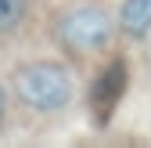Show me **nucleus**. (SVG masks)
Wrapping results in <instances>:
<instances>
[{
    "instance_id": "obj_1",
    "label": "nucleus",
    "mask_w": 151,
    "mask_h": 148,
    "mask_svg": "<svg viewBox=\"0 0 151 148\" xmlns=\"http://www.w3.org/2000/svg\"><path fill=\"white\" fill-rule=\"evenodd\" d=\"M14 94L36 112H58L76 94L72 76L54 62H36L14 72Z\"/></svg>"
},
{
    "instance_id": "obj_2",
    "label": "nucleus",
    "mask_w": 151,
    "mask_h": 148,
    "mask_svg": "<svg viewBox=\"0 0 151 148\" xmlns=\"http://www.w3.org/2000/svg\"><path fill=\"white\" fill-rule=\"evenodd\" d=\"M58 36L65 40V47L72 51H97L108 44V36H111V18L104 7H76L61 18V25H58Z\"/></svg>"
},
{
    "instance_id": "obj_3",
    "label": "nucleus",
    "mask_w": 151,
    "mask_h": 148,
    "mask_svg": "<svg viewBox=\"0 0 151 148\" xmlns=\"http://www.w3.org/2000/svg\"><path fill=\"white\" fill-rule=\"evenodd\" d=\"M122 87H126V62L122 58H115L101 76H97V83H93V108H97V116L104 119L108 112H111V105L119 101V94H122Z\"/></svg>"
},
{
    "instance_id": "obj_4",
    "label": "nucleus",
    "mask_w": 151,
    "mask_h": 148,
    "mask_svg": "<svg viewBox=\"0 0 151 148\" xmlns=\"http://www.w3.org/2000/svg\"><path fill=\"white\" fill-rule=\"evenodd\" d=\"M119 25L129 36H147L151 29V0H126L119 11Z\"/></svg>"
},
{
    "instance_id": "obj_5",
    "label": "nucleus",
    "mask_w": 151,
    "mask_h": 148,
    "mask_svg": "<svg viewBox=\"0 0 151 148\" xmlns=\"http://www.w3.org/2000/svg\"><path fill=\"white\" fill-rule=\"evenodd\" d=\"M25 11H29V0H0V33L18 29Z\"/></svg>"
},
{
    "instance_id": "obj_6",
    "label": "nucleus",
    "mask_w": 151,
    "mask_h": 148,
    "mask_svg": "<svg viewBox=\"0 0 151 148\" xmlns=\"http://www.w3.org/2000/svg\"><path fill=\"white\" fill-rule=\"evenodd\" d=\"M4 112H7V98H4V87H0V123H4Z\"/></svg>"
}]
</instances>
